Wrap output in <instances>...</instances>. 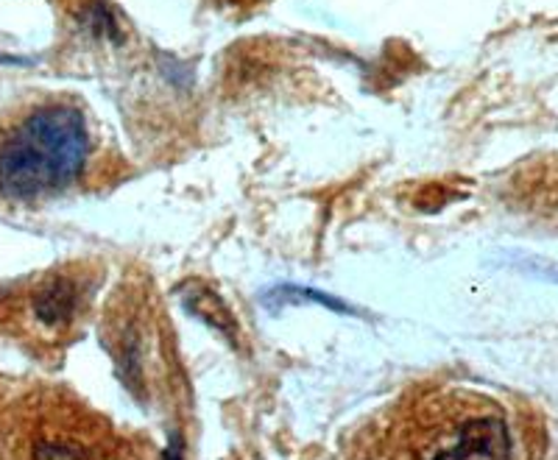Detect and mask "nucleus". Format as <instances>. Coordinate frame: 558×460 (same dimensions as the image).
<instances>
[{
  "instance_id": "f257e3e1",
  "label": "nucleus",
  "mask_w": 558,
  "mask_h": 460,
  "mask_svg": "<svg viewBox=\"0 0 558 460\" xmlns=\"http://www.w3.org/2000/svg\"><path fill=\"white\" fill-rule=\"evenodd\" d=\"M87 148V123L76 107L48 104L34 109L0 143V193L39 198L68 187L82 173Z\"/></svg>"
},
{
  "instance_id": "f03ea898",
  "label": "nucleus",
  "mask_w": 558,
  "mask_h": 460,
  "mask_svg": "<svg viewBox=\"0 0 558 460\" xmlns=\"http://www.w3.org/2000/svg\"><path fill=\"white\" fill-rule=\"evenodd\" d=\"M430 460H511V433L502 416H466L450 441L438 444Z\"/></svg>"
},
{
  "instance_id": "7ed1b4c3",
  "label": "nucleus",
  "mask_w": 558,
  "mask_h": 460,
  "mask_svg": "<svg viewBox=\"0 0 558 460\" xmlns=\"http://www.w3.org/2000/svg\"><path fill=\"white\" fill-rule=\"evenodd\" d=\"M182 302L184 307L191 310L193 316L202 318L204 324H209V327H216L218 332H223L227 338H235V318H232V313H229V307L223 304V299L218 296V293H213L209 288H204V285H187V290L182 293Z\"/></svg>"
},
{
  "instance_id": "20e7f679",
  "label": "nucleus",
  "mask_w": 558,
  "mask_h": 460,
  "mask_svg": "<svg viewBox=\"0 0 558 460\" xmlns=\"http://www.w3.org/2000/svg\"><path fill=\"white\" fill-rule=\"evenodd\" d=\"M73 304H76V290L68 282H53L37 296V316L45 324H62L73 313Z\"/></svg>"
},
{
  "instance_id": "39448f33",
  "label": "nucleus",
  "mask_w": 558,
  "mask_h": 460,
  "mask_svg": "<svg viewBox=\"0 0 558 460\" xmlns=\"http://www.w3.org/2000/svg\"><path fill=\"white\" fill-rule=\"evenodd\" d=\"M168 460H179V458H177V455H173V458H168Z\"/></svg>"
}]
</instances>
